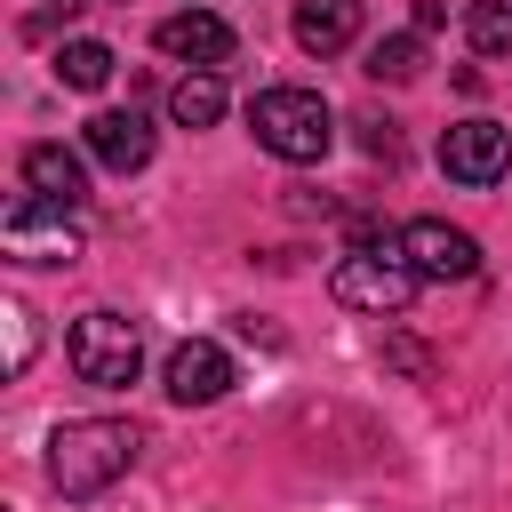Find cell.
<instances>
[{"mask_svg":"<svg viewBox=\"0 0 512 512\" xmlns=\"http://www.w3.org/2000/svg\"><path fill=\"white\" fill-rule=\"evenodd\" d=\"M360 40V0H296V48L304 56H344Z\"/></svg>","mask_w":512,"mask_h":512,"instance_id":"11","label":"cell"},{"mask_svg":"<svg viewBox=\"0 0 512 512\" xmlns=\"http://www.w3.org/2000/svg\"><path fill=\"white\" fill-rule=\"evenodd\" d=\"M248 136H256L272 160L304 168V160H320V152L336 144V112H328L320 88H256V96H248Z\"/></svg>","mask_w":512,"mask_h":512,"instance_id":"2","label":"cell"},{"mask_svg":"<svg viewBox=\"0 0 512 512\" xmlns=\"http://www.w3.org/2000/svg\"><path fill=\"white\" fill-rule=\"evenodd\" d=\"M0 320H8V376H24V360H32V312H24V304H8Z\"/></svg>","mask_w":512,"mask_h":512,"instance_id":"17","label":"cell"},{"mask_svg":"<svg viewBox=\"0 0 512 512\" xmlns=\"http://www.w3.org/2000/svg\"><path fill=\"white\" fill-rule=\"evenodd\" d=\"M328 288H336V304H352V312L400 320V312H408V296H416V272H408V256H400V248H352V256L328 272Z\"/></svg>","mask_w":512,"mask_h":512,"instance_id":"5","label":"cell"},{"mask_svg":"<svg viewBox=\"0 0 512 512\" xmlns=\"http://www.w3.org/2000/svg\"><path fill=\"white\" fill-rule=\"evenodd\" d=\"M0 240L16 264H72L80 256V216L48 192H16L8 216H0Z\"/></svg>","mask_w":512,"mask_h":512,"instance_id":"4","label":"cell"},{"mask_svg":"<svg viewBox=\"0 0 512 512\" xmlns=\"http://www.w3.org/2000/svg\"><path fill=\"white\" fill-rule=\"evenodd\" d=\"M160 384H168V400H176V408H208V400H224V392H232V352H224V344H208V336H184V344L168 352Z\"/></svg>","mask_w":512,"mask_h":512,"instance_id":"7","label":"cell"},{"mask_svg":"<svg viewBox=\"0 0 512 512\" xmlns=\"http://www.w3.org/2000/svg\"><path fill=\"white\" fill-rule=\"evenodd\" d=\"M504 160H512V128H496V120H456L448 136H440V168L456 176V184H496L504 176Z\"/></svg>","mask_w":512,"mask_h":512,"instance_id":"8","label":"cell"},{"mask_svg":"<svg viewBox=\"0 0 512 512\" xmlns=\"http://www.w3.org/2000/svg\"><path fill=\"white\" fill-rule=\"evenodd\" d=\"M360 72H368V80H392V88L416 80V72H424V32H392V40H376Z\"/></svg>","mask_w":512,"mask_h":512,"instance_id":"14","label":"cell"},{"mask_svg":"<svg viewBox=\"0 0 512 512\" xmlns=\"http://www.w3.org/2000/svg\"><path fill=\"white\" fill-rule=\"evenodd\" d=\"M360 144H368L376 160H392V152H400V136H392V120H360Z\"/></svg>","mask_w":512,"mask_h":512,"instance_id":"18","label":"cell"},{"mask_svg":"<svg viewBox=\"0 0 512 512\" xmlns=\"http://www.w3.org/2000/svg\"><path fill=\"white\" fill-rule=\"evenodd\" d=\"M168 112H176V128H208V120H224V80H216V72H184V80L168 88Z\"/></svg>","mask_w":512,"mask_h":512,"instance_id":"13","label":"cell"},{"mask_svg":"<svg viewBox=\"0 0 512 512\" xmlns=\"http://www.w3.org/2000/svg\"><path fill=\"white\" fill-rule=\"evenodd\" d=\"M136 448H144V432H136V424H120V416L56 424V440H48V480H56L72 504H88V496H104V488L136 464Z\"/></svg>","mask_w":512,"mask_h":512,"instance_id":"1","label":"cell"},{"mask_svg":"<svg viewBox=\"0 0 512 512\" xmlns=\"http://www.w3.org/2000/svg\"><path fill=\"white\" fill-rule=\"evenodd\" d=\"M24 184L48 192V200H64V208H80V200H88V160L64 152V144H32V152H24Z\"/></svg>","mask_w":512,"mask_h":512,"instance_id":"12","label":"cell"},{"mask_svg":"<svg viewBox=\"0 0 512 512\" xmlns=\"http://www.w3.org/2000/svg\"><path fill=\"white\" fill-rule=\"evenodd\" d=\"M72 368L96 392L136 384V368H144V320H128V312H80L72 320Z\"/></svg>","mask_w":512,"mask_h":512,"instance_id":"3","label":"cell"},{"mask_svg":"<svg viewBox=\"0 0 512 512\" xmlns=\"http://www.w3.org/2000/svg\"><path fill=\"white\" fill-rule=\"evenodd\" d=\"M88 160H104L112 176H136L152 160V120L144 112H96L88 120Z\"/></svg>","mask_w":512,"mask_h":512,"instance_id":"10","label":"cell"},{"mask_svg":"<svg viewBox=\"0 0 512 512\" xmlns=\"http://www.w3.org/2000/svg\"><path fill=\"white\" fill-rule=\"evenodd\" d=\"M152 40H160V56L200 64V72L232 56V24H224V16H208V8H176V16H160V32H152Z\"/></svg>","mask_w":512,"mask_h":512,"instance_id":"9","label":"cell"},{"mask_svg":"<svg viewBox=\"0 0 512 512\" xmlns=\"http://www.w3.org/2000/svg\"><path fill=\"white\" fill-rule=\"evenodd\" d=\"M56 80L64 88H104L112 80V48L104 40H64L56 48Z\"/></svg>","mask_w":512,"mask_h":512,"instance_id":"15","label":"cell"},{"mask_svg":"<svg viewBox=\"0 0 512 512\" xmlns=\"http://www.w3.org/2000/svg\"><path fill=\"white\" fill-rule=\"evenodd\" d=\"M464 40H472L480 56H504V48H512V0H472V8H464Z\"/></svg>","mask_w":512,"mask_h":512,"instance_id":"16","label":"cell"},{"mask_svg":"<svg viewBox=\"0 0 512 512\" xmlns=\"http://www.w3.org/2000/svg\"><path fill=\"white\" fill-rule=\"evenodd\" d=\"M392 248L408 256V272H416V280H472V272H480V240H472V232H456L448 216H416V224H400V232H392Z\"/></svg>","mask_w":512,"mask_h":512,"instance_id":"6","label":"cell"}]
</instances>
